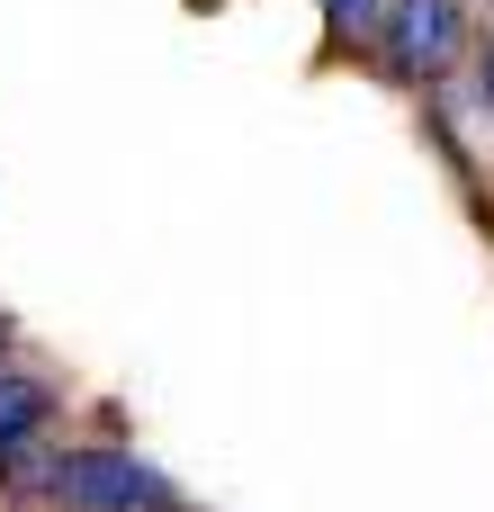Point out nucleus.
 Listing matches in <instances>:
<instances>
[{
	"label": "nucleus",
	"instance_id": "obj_1",
	"mask_svg": "<svg viewBox=\"0 0 494 512\" xmlns=\"http://www.w3.org/2000/svg\"><path fill=\"white\" fill-rule=\"evenodd\" d=\"M45 495L63 512H171V486L135 450H63L45 468Z\"/></svg>",
	"mask_w": 494,
	"mask_h": 512
},
{
	"label": "nucleus",
	"instance_id": "obj_2",
	"mask_svg": "<svg viewBox=\"0 0 494 512\" xmlns=\"http://www.w3.org/2000/svg\"><path fill=\"white\" fill-rule=\"evenodd\" d=\"M459 45H468V9L459 0H387V63L396 72L432 81V72L459 63Z\"/></svg>",
	"mask_w": 494,
	"mask_h": 512
},
{
	"label": "nucleus",
	"instance_id": "obj_3",
	"mask_svg": "<svg viewBox=\"0 0 494 512\" xmlns=\"http://www.w3.org/2000/svg\"><path fill=\"white\" fill-rule=\"evenodd\" d=\"M36 423H45V387L36 378H0V450H18Z\"/></svg>",
	"mask_w": 494,
	"mask_h": 512
},
{
	"label": "nucleus",
	"instance_id": "obj_4",
	"mask_svg": "<svg viewBox=\"0 0 494 512\" xmlns=\"http://www.w3.org/2000/svg\"><path fill=\"white\" fill-rule=\"evenodd\" d=\"M324 9H333V27H369L378 18V0H324Z\"/></svg>",
	"mask_w": 494,
	"mask_h": 512
},
{
	"label": "nucleus",
	"instance_id": "obj_5",
	"mask_svg": "<svg viewBox=\"0 0 494 512\" xmlns=\"http://www.w3.org/2000/svg\"><path fill=\"white\" fill-rule=\"evenodd\" d=\"M486 90H494V63H486Z\"/></svg>",
	"mask_w": 494,
	"mask_h": 512
}]
</instances>
